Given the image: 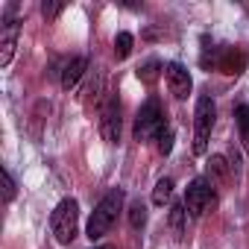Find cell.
<instances>
[{"label": "cell", "instance_id": "cell-10", "mask_svg": "<svg viewBox=\"0 0 249 249\" xmlns=\"http://www.w3.org/2000/svg\"><path fill=\"white\" fill-rule=\"evenodd\" d=\"M85 68H88V59H85V56H73V59L62 68V88H65V91L76 88V82L82 79Z\"/></svg>", "mask_w": 249, "mask_h": 249}, {"label": "cell", "instance_id": "cell-18", "mask_svg": "<svg viewBox=\"0 0 249 249\" xmlns=\"http://www.w3.org/2000/svg\"><path fill=\"white\" fill-rule=\"evenodd\" d=\"M156 141H159V153H161V156H170V150H173V132L164 129Z\"/></svg>", "mask_w": 249, "mask_h": 249}, {"label": "cell", "instance_id": "cell-16", "mask_svg": "<svg viewBox=\"0 0 249 249\" xmlns=\"http://www.w3.org/2000/svg\"><path fill=\"white\" fill-rule=\"evenodd\" d=\"M234 120H237V126H240V135L243 138H249V106H237L234 108Z\"/></svg>", "mask_w": 249, "mask_h": 249}, {"label": "cell", "instance_id": "cell-14", "mask_svg": "<svg viewBox=\"0 0 249 249\" xmlns=\"http://www.w3.org/2000/svg\"><path fill=\"white\" fill-rule=\"evenodd\" d=\"M170 196H173V179H159V185L153 188V202L164 205Z\"/></svg>", "mask_w": 249, "mask_h": 249}, {"label": "cell", "instance_id": "cell-8", "mask_svg": "<svg viewBox=\"0 0 249 249\" xmlns=\"http://www.w3.org/2000/svg\"><path fill=\"white\" fill-rule=\"evenodd\" d=\"M164 76H167L170 94H173L176 100H185V97L191 94L194 82H191V73H188V68H185L182 62H170V65H164Z\"/></svg>", "mask_w": 249, "mask_h": 249}, {"label": "cell", "instance_id": "cell-3", "mask_svg": "<svg viewBox=\"0 0 249 249\" xmlns=\"http://www.w3.org/2000/svg\"><path fill=\"white\" fill-rule=\"evenodd\" d=\"M76 226H79V205H76V199H62V202L53 208V214H50V229H53L56 240H59L62 246L73 243Z\"/></svg>", "mask_w": 249, "mask_h": 249}, {"label": "cell", "instance_id": "cell-5", "mask_svg": "<svg viewBox=\"0 0 249 249\" xmlns=\"http://www.w3.org/2000/svg\"><path fill=\"white\" fill-rule=\"evenodd\" d=\"M211 202H214V185L208 179H202V176L194 179L188 185V191H185V208H188V214L191 217H202Z\"/></svg>", "mask_w": 249, "mask_h": 249}, {"label": "cell", "instance_id": "cell-13", "mask_svg": "<svg viewBox=\"0 0 249 249\" xmlns=\"http://www.w3.org/2000/svg\"><path fill=\"white\" fill-rule=\"evenodd\" d=\"M159 71H164V68H161V62L150 59V62H144V65L138 68V79H141V82H147V85H153V82L159 79Z\"/></svg>", "mask_w": 249, "mask_h": 249}, {"label": "cell", "instance_id": "cell-9", "mask_svg": "<svg viewBox=\"0 0 249 249\" xmlns=\"http://www.w3.org/2000/svg\"><path fill=\"white\" fill-rule=\"evenodd\" d=\"M214 65H217L223 73H240V71L246 68V56H243L240 50L220 47V50H217V59H214Z\"/></svg>", "mask_w": 249, "mask_h": 249}, {"label": "cell", "instance_id": "cell-1", "mask_svg": "<svg viewBox=\"0 0 249 249\" xmlns=\"http://www.w3.org/2000/svg\"><path fill=\"white\" fill-rule=\"evenodd\" d=\"M120 208H123V191H120V188H111V191L97 202V208H94V214H91V220H88V229H85L88 237H91V240H100L103 234H108V229L114 226Z\"/></svg>", "mask_w": 249, "mask_h": 249}, {"label": "cell", "instance_id": "cell-11", "mask_svg": "<svg viewBox=\"0 0 249 249\" xmlns=\"http://www.w3.org/2000/svg\"><path fill=\"white\" fill-rule=\"evenodd\" d=\"M208 182H211L214 188H220V185L229 182V164H226L223 156H211V159H208Z\"/></svg>", "mask_w": 249, "mask_h": 249}, {"label": "cell", "instance_id": "cell-7", "mask_svg": "<svg viewBox=\"0 0 249 249\" xmlns=\"http://www.w3.org/2000/svg\"><path fill=\"white\" fill-rule=\"evenodd\" d=\"M18 36H21V21L12 18V6L3 18V24H0V65H9L12 56H15V47H18Z\"/></svg>", "mask_w": 249, "mask_h": 249}, {"label": "cell", "instance_id": "cell-20", "mask_svg": "<svg viewBox=\"0 0 249 249\" xmlns=\"http://www.w3.org/2000/svg\"><path fill=\"white\" fill-rule=\"evenodd\" d=\"M62 9H65L62 3H41V15H44L47 21H50V18H56V15H59Z\"/></svg>", "mask_w": 249, "mask_h": 249}, {"label": "cell", "instance_id": "cell-19", "mask_svg": "<svg viewBox=\"0 0 249 249\" xmlns=\"http://www.w3.org/2000/svg\"><path fill=\"white\" fill-rule=\"evenodd\" d=\"M0 176H3V199H6V202H12V196H15V182H12L9 170H3Z\"/></svg>", "mask_w": 249, "mask_h": 249}, {"label": "cell", "instance_id": "cell-6", "mask_svg": "<svg viewBox=\"0 0 249 249\" xmlns=\"http://www.w3.org/2000/svg\"><path fill=\"white\" fill-rule=\"evenodd\" d=\"M100 135L106 144L120 141V100L114 94H108L103 108H100Z\"/></svg>", "mask_w": 249, "mask_h": 249}, {"label": "cell", "instance_id": "cell-12", "mask_svg": "<svg viewBox=\"0 0 249 249\" xmlns=\"http://www.w3.org/2000/svg\"><path fill=\"white\" fill-rule=\"evenodd\" d=\"M188 208H185V202H179V205H173L170 208V229H173V237L176 240H185V234H188Z\"/></svg>", "mask_w": 249, "mask_h": 249}, {"label": "cell", "instance_id": "cell-2", "mask_svg": "<svg viewBox=\"0 0 249 249\" xmlns=\"http://www.w3.org/2000/svg\"><path fill=\"white\" fill-rule=\"evenodd\" d=\"M164 129H167V126H164V111H161V103H159L156 97H150V100L141 106L138 117H135V141H141V144L156 141Z\"/></svg>", "mask_w": 249, "mask_h": 249}, {"label": "cell", "instance_id": "cell-4", "mask_svg": "<svg viewBox=\"0 0 249 249\" xmlns=\"http://www.w3.org/2000/svg\"><path fill=\"white\" fill-rule=\"evenodd\" d=\"M214 117H217V106H214V100L208 94H202L196 100V114H194V153L196 156H205V150H208Z\"/></svg>", "mask_w": 249, "mask_h": 249}, {"label": "cell", "instance_id": "cell-17", "mask_svg": "<svg viewBox=\"0 0 249 249\" xmlns=\"http://www.w3.org/2000/svg\"><path fill=\"white\" fill-rule=\"evenodd\" d=\"M129 223H132V229H141V226L147 223V208H144L141 202H132V208H129Z\"/></svg>", "mask_w": 249, "mask_h": 249}, {"label": "cell", "instance_id": "cell-15", "mask_svg": "<svg viewBox=\"0 0 249 249\" xmlns=\"http://www.w3.org/2000/svg\"><path fill=\"white\" fill-rule=\"evenodd\" d=\"M132 44H135V38L129 33H117V38H114V56L117 59H126L132 53Z\"/></svg>", "mask_w": 249, "mask_h": 249}]
</instances>
